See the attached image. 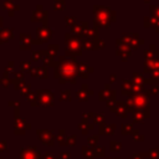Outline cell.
Here are the masks:
<instances>
[{"mask_svg":"<svg viewBox=\"0 0 159 159\" xmlns=\"http://www.w3.org/2000/svg\"><path fill=\"white\" fill-rule=\"evenodd\" d=\"M31 20L32 21H42L43 25H46L47 24V11H45L42 9L35 10L32 16H31Z\"/></svg>","mask_w":159,"mask_h":159,"instance_id":"7","label":"cell"},{"mask_svg":"<svg viewBox=\"0 0 159 159\" xmlns=\"http://www.w3.org/2000/svg\"><path fill=\"white\" fill-rule=\"evenodd\" d=\"M20 68H21V72H27V71H31V63L30 61H24L20 63Z\"/></svg>","mask_w":159,"mask_h":159,"instance_id":"16","label":"cell"},{"mask_svg":"<svg viewBox=\"0 0 159 159\" xmlns=\"http://www.w3.org/2000/svg\"><path fill=\"white\" fill-rule=\"evenodd\" d=\"M14 66H15L14 61H10V62L7 63V67H5V71H4V76H6V77H7V75H9V73H15Z\"/></svg>","mask_w":159,"mask_h":159,"instance_id":"15","label":"cell"},{"mask_svg":"<svg viewBox=\"0 0 159 159\" xmlns=\"http://www.w3.org/2000/svg\"><path fill=\"white\" fill-rule=\"evenodd\" d=\"M2 7L9 11V15H10V16H12V15L15 14V11L19 10V5H16L12 0H5V1L2 2Z\"/></svg>","mask_w":159,"mask_h":159,"instance_id":"11","label":"cell"},{"mask_svg":"<svg viewBox=\"0 0 159 159\" xmlns=\"http://www.w3.org/2000/svg\"><path fill=\"white\" fill-rule=\"evenodd\" d=\"M77 61L75 57L70 56H60V60L56 62L53 67V75L61 83L65 82H72L76 83V76L77 73Z\"/></svg>","mask_w":159,"mask_h":159,"instance_id":"1","label":"cell"},{"mask_svg":"<svg viewBox=\"0 0 159 159\" xmlns=\"http://www.w3.org/2000/svg\"><path fill=\"white\" fill-rule=\"evenodd\" d=\"M0 83H1L4 87H7V86L11 83V81H10V80H9L6 76H4L2 78H0Z\"/></svg>","mask_w":159,"mask_h":159,"instance_id":"20","label":"cell"},{"mask_svg":"<svg viewBox=\"0 0 159 159\" xmlns=\"http://www.w3.org/2000/svg\"><path fill=\"white\" fill-rule=\"evenodd\" d=\"M36 36H37V41L36 43H40V42H46L47 40L51 39L52 36V29L48 27L47 25H42L41 27H39L36 30Z\"/></svg>","mask_w":159,"mask_h":159,"instance_id":"4","label":"cell"},{"mask_svg":"<svg viewBox=\"0 0 159 159\" xmlns=\"http://www.w3.org/2000/svg\"><path fill=\"white\" fill-rule=\"evenodd\" d=\"M15 76H16L15 80H22V77H24V72H15Z\"/></svg>","mask_w":159,"mask_h":159,"instance_id":"21","label":"cell"},{"mask_svg":"<svg viewBox=\"0 0 159 159\" xmlns=\"http://www.w3.org/2000/svg\"><path fill=\"white\" fill-rule=\"evenodd\" d=\"M53 9L57 11L65 10V0H53Z\"/></svg>","mask_w":159,"mask_h":159,"instance_id":"14","label":"cell"},{"mask_svg":"<svg viewBox=\"0 0 159 159\" xmlns=\"http://www.w3.org/2000/svg\"><path fill=\"white\" fill-rule=\"evenodd\" d=\"M30 73H31L34 77H42V78H43V77H47L48 70H47V67H45V66H36V67L31 68Z\"/></svg>","mask_w":159,"mask_h":159,"instance_id":"9","label":"cell"},{"mask_svg":"<svg viewBox=\"0 0 159 159\" xmlns=\"http://www.w3.org/2000/svg\"><path fill=\"white\" fill-rule=\"evenodd\" d=\"M117 45H118L117 53H118L123 60H125V58L130 55V47L127 46V45H124V43H122V42H119V41H117Z\"/></svg>","mask_w":159,"mask_h":159,"instance_id":"10","label":"cell"},{"mask_svg":"<svg viewBox=\"0 0 159 159\" xmlns=\"http://www.w3.org/2000/svg\"><path fill=\"white\" fill-rule=\"evenodd\" d=\"M12 37H14V29H9V27L0 29V43H4Z\"/></svg>","mask_w":159,"mask_h":159,"instance_id":"8","label":"cell"},{"mask_svg":"<svg viewBox=\"0 0 159 159\" xmlns=\"http://www.w3.org/2000/svg\"><path fill=\"white\" fill-rule=\"evenodd\" d=\"M145 1H149V0H145Z\"/></svg>","mask_w":159,"mask_h":159,"instance_id":"23","label":"cell"},{"mask_svg":"<svg viewBox=\"0 0 159 159\" xmlns=\"http://www.w3.org/2000/svg\"><path fill=\"white\" fill-rule=\"evenodd\" d=\"M19 39H20L19 47H20L21 50H30V48H31V45H32V39H31V35H30V34L22 32V34H20Z\"/></svg>","mask_w":159,"mask_h":159,"instance_id":"5","label":"cell"},{"mask_svg":"<svg viewBox=\"0 0 159 159\" xmlns=\"http://www.w3.org/2000/svg\"><path fill=\"white\" fill-rule=\"evenodd\" d=\"M42 63H43V66L45 67H55V65H56V62H55V60H53V57L51 56V55H48L47 53V51H43V56H42Z\"/></svg>","mask_w":159,"mask_h":159,"instance_id":"12","label":"cell"},{"mask_svg":"<svg viewBox=\"0 0 159 159\" xmlns=\"http://www.w3.org/2000/svg\"><path fill=\"white\" fill-rule=\"evenodd\" d=\"M93 14H94V20H93V24H94V30L98 29V26H104V27H108L111 21H114L116 20V14L107 6H103V5H94L93 6Z\"/></svg>","mask_w":159,"mask_h":159,"instance_id":"2","label":"cell"},{"mask_svg":"<svg viewBox=\"0 0 159 159\" xmlns=\"http://www.w3.org/2000/svg\"><path fill=\"white\" fill-rule=\"evenodd\" d=\"M152 9V14H153V17L155 20H159V5L158 6H150Z\"/></svg>","mask_w":159,"mask_h":159,"instance_id":"19","label":"cell"},{"mask_svg":"<svg viewBox=\"0 0 159 159\" xmlns=\"http://www.w3.org/2000/svg\"><path fill=\"white\" fill-rule=\"evenodd\" d=\"M65 42H66V56L70 57H77L82 53V41L81 37L72 35V34H66L65 35Z\"/></svg>","mask_w":159,"mask_h":159,"instance_id":"3","label":"cell"},{"mask_svg":"<svg viewBox=\"0 0 159 159\" xmlns=\"http://www.w3.org/2000/svg\"><path fill=\"white\" fill-rule=\"evenodd\" d=\"M58 50H60V46L57 43H50L48 45V50H47V53L51 55L52 57H55L57 53H58Z\"/></svg>","mask_w":159,"mask_h":159,"instance_id":"13","label":"cell"},{"mask_svg":"<svg viewBox=\"0 0 159 159\" xmlns=\"http://www.w3.org/2000/svg\"><path fill=\"white\" fill-rule=\"evenodd\" d=\"M91 72H93V68L91 67V66H88V63L86 62V61H81L80 63H78V66H77V73L81 76V77H87V75L88 73H91Z\"/></svg>","mask_w":159,"mask_h":159,"instance_id":"6","label":"cell"},{"mask_svg":"<svg viewBox=\"0 0 159 159\" xmlns=\"http://www.w3.org/2000/svg\"><path fill=\"white\" fill-rule=\"evenodd\" d=\"M65 20H66V21H65V22H66V25H67V26H71V27H72L75 24H77L76 16H66V17H65Z\"/></svg>","mask_w":159,"mask_h":159,"instance_id":"17","label":"cell"},{"mask_svg":"<svg viewBox=\"0 0 159 159\" xmlns=\"http://www.w3.org/2000/svg\"><path fill=\"white\" fill-rule=\"evenodd\" d=\"M42 56H43V51H34L32 52V61L42 60Z\"/></svg>","mask_w":159,"mask_h":159,"instance_id":"18","label":"cell"},{"mask_svg":"<svg viewBox=\"0 0 159 159\" xmlns=\"http://www.w3.org/2000/svg\"><path fill=\"white\" fill-rule=\"evenodd\" d=\"M2 20H4V17H2V16H0V26L2 25Z\"/></svg>","mask_w":159,"mask_h":159,"instance_id":"22","label":"cell"}]
</instances>
